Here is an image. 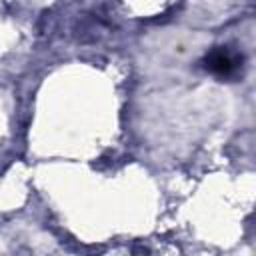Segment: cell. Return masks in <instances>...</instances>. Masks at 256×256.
<instances>
[{"label":"cell","instance_id":"cell-1","mask_svg":"<svg viewBox=\"0 0 256 256\" xmlns=\"http://www.w3.org/2000/svg\"><path fill=\"white\" fill-rule=\"evenodd\" d=\"M204 66L216 76H232L242 66V56H236L230 50L220 46L204 58Z\"/></svg>","mask_w":256,"mask_h":256}]
</instances>
